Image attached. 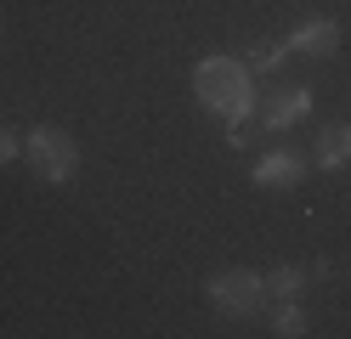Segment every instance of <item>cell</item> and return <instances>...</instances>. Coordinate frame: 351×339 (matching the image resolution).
Returning <instances> with one entry per match:
<instances>
[{"label":"cell","instance_id":"ba28073f","mask_svg":"<svg viewBox=\"0 0 351 339\" xmlns=\"http://www.w3.org/2000/svg\"><path fill=\"white\" fill-rule=\"evenodd\" d=\"M306 283H312V277H306V266H278V271H267V294H278V300H295Z\"/></svg>","mask_w":351,"mask_h":339},{"label":"cell","instance_id":"8992f818","mask_svg":"<svg viewBox=\"0 0 351 339\" xmlns=\"http://www.w3.org/2000/svg\"><path fill=\"white\" fill-rule=\"evenodd\" d=\"M312 164H317V170H340V164H351V125H346V119L317 130V142H312Z\"/></svg>","mask_w":351,"mask_h":339},{"label":"cell","instance_id":"6da1fadb","mask_svg":"<svg viewBox=\"0 0 351 339\" xmlns=\"http://www.w3.org/2000/svg\"><path fill=\"white\" fill-rule=\"evenodd\" d=\"M193 90H199V102L210 113H221V119H244V113H255L250 68L232 62V57H204L199 68H193Z\"/></svg>","mask_w":351,"mask_h":339},{"label":"cell","instance_id":"30bf717a","mask_svg":"<svg viewBox=\"0 0 351 339\" xmlns=\"http://www.w3.org/2000/svg\"><path fill=\"white\" fill-rule=\"evenodd\" d=\"M278 62H283V45H250V68L255 74H272Z\"/></svg>","mask_w":351,"mask_h":339},{"label":"cell","instance_id":"52a82bcc","mask_svg":"<svg viewBox=\"0 0 351 339\" xmlns=\"http://www.w3.org/2000/svg\"><path fill=\"white\" fill-rule=\"evenodd\" d=\"M306 113H312V90H283V97H272L261 108V130H289Z\"/></svg>","mask_w":351,"mask_h":339},{"label":"cell","instance_id":"277c9868","mask_svg":"<svg viewBox=\"0 0 351 339\" xmlns=\"http://www.w3.org/2000/svg\"><path fill=\"white\" fill-rule=\"evenodd\" d=\"M312 175V158H300V153H267L255 164V181L261 187H300V181Z\"/></svg>","mask_w":351,"mask_h":339},{"label":"cell","instance_id":"5b68a950","mask_svg":"<svg viewBox=\"0 0 351 339\" xmlns=\"http://www.w3.org/2000/svg\"><path fill=\"white\" fill-rule=\"evenodd\" d=\"M335 45H340V29L328 17H306L289 34V51H300V57H335Z\"/></svg>","mask_w":351,"mask_h":339},{"label":"cell","instance_id":"9c48e42d","mask_svg":"<svg viewBox=\"0 0 351 339\" xmlns=\"http://www.w3.org/2000/svg\"><path fill=\"white\" fill-rule=\"evenodd\" d=\"M272 334H283V339H295V334H306V311L289 300V305H283L278 316H272Z\"/></svg>","mask_w":351,"mask_h":339},{"label":"cell","instance_id":"8fae6325","mask_svg":"<svg viewBox=\"0 0 351 339\" xmlns=\"http://www.w3.org/2000/svg\"><path fill=\"white\" fill-rule=\"evenodd\" d=\"M17 153H23V142H17V136H12L6 125H0V164H12Z\"/></svg>","mask_w":351,"mask_h":339},{"label":"cell","instance_id":"7a4b0ae2","mask_svg":"<svg viewBox=\"0 0 351 339\" xmlns=\"http://www.w3.org/2000/svg\"><path fill=\"white\" fill-rule=\"evenodd\" d=\"M23 153H29V164H34L40 181H74L80 175V142L62 125H40L23 142Z\"/></svg>","mask_w":351,"mask_h":339},{"label":"cell","instance_id":"3957f363","mask_svg":"<svg viewBox=\"0 0 351 339\" xmlns=\"http://www.w3.org/2000/svg\"><path fill=\"white\" fill-rule=\"evenodd\" d=\"M210 300L227 316H255L261 305H267V277H261V271H215L210 277Z\"/></svg>","mask_w":351,"mask_h":339}]
</instances>
